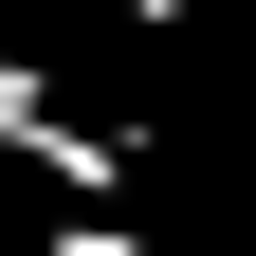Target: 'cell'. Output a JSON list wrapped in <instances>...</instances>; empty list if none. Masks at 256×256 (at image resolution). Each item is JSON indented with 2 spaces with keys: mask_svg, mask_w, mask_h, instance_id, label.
<instances>
[{
  "mask_svg": "<svg viewBox=\"0 0 256 256\" xmlns=\"http://www.w3.org/2000/svg\"><path fill=\"white\" fill-rule=\"evenodd\" d=\"M37 256H165V238H146L128 202H55V220H37Z\"/></svg>",
  "mask_w": 256,
  "mask_h": 256,
  "instance_id": "cell-1",
  "label": "cell"
},
{
  "mask_svg": "<svg viewBox=\"0 0 256 256\" xmlns=\"http://www.w3.org/2000/svg\"><path fill=\"white\" fill-rule=\"evenodd\" d=\"M128 18H146V37H183V0H128Z\"/></svg>",
  "mask_w": 256,
  "mask_h": 256,
  "instance_id": "cell-2",
  "label": "cell"
}]
</instances>
